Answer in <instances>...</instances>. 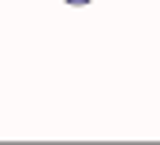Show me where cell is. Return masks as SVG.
Returning <instances> with one entry per match:
<instances>
[{
	"instance_id": "6da1fadb",
	"label": "cell",
	"mask_w": 160,
	"mask_h": 145,
	"mask_svg": "<svg viewBox=\"0 0 160 145\" xmlns=\"http://www.w3.org/2000/svg\"><path fill=\"white\" fill-rule=\"evenodd\" d=\"M67 4H89V0H67Z\"/></svg>"
}]
</instances>
